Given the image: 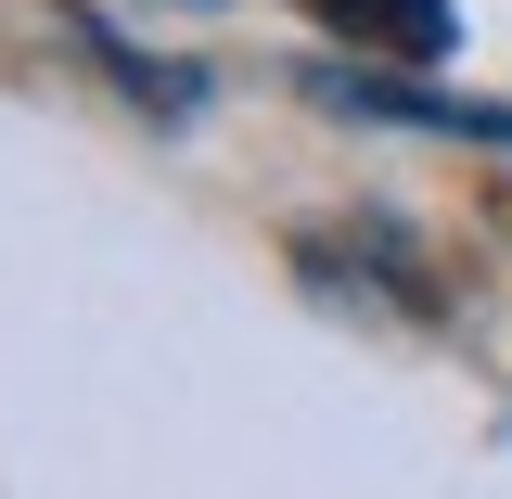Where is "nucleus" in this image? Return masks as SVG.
Here are the masks:
<instances>
[{
    "instance_id": "f257e3e1",
    "label": "nucleus",
    "mask_w": 512,
    "mask_h": 499,
    "mask_svg": "<svg viewBox=\"0 0 512 499\" xmlns=\"http://www.w3.org/2000/svg\"><path fill=\"white\" fill-rule=\"evenodd\" d=\"M308 103L333 116H372V128H436V141H487L512 154V103H474V90H423V77H384V64H295Z\"/></svg>"
},
{
    "instance_id": "f03ea898",
    "label": "nucleus",
    "mask_w": 512,
    "mask_h": 499,
    "mask_svg": "<svg viewBox=\"0 0 512 499\" xmlns=\"http://www.w3.org/2000/svg\"><path fill=\"white\" fill-rule=\"evenodd\" d=\"M359 52H397V64H436L461 52V0H320Z\"/></svg>"
},
{
    "instance_id": "7ed1b4c3",
    "label": "nucleus",
    "mask_w": 512,
    "mask_h": 499,
    "mask_svg": "<svg viewBox=\"0 0 512 499\" xmlns=\"http://www.w3.org/2000/svg\"><path fill=\"white\" fill-rule=\"evenodd\" d=\"M167 13H218V0H167Z\"/></svg>"
}]
</instances>
